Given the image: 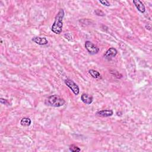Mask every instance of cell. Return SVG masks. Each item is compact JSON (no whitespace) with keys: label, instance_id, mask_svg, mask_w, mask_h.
<instances>
[{"label":"cell","instance_id":"6da1fadb","mask_svg":"<svg viewBox=\"0 0 152 152\" xmlns=\"http://www.w3.org/2000/svg\"><path fill=\"white\" fill-rule=\"evenodd\" d=\"M65 16L64 10L63 8L60 9L56 14L55 20L51 28L52 32L56 34H59L62 32L63 28V19Z\"/></svg>","mask_w":152,"mask_h":152},{"label":"cell","instance_id":"7a4b0ae2","mask_svg":"<svg viewBox=\"0 0 152 152\" xmlns=\"http://www.w3.org/2000/svg\"><path fill=\"white\" fill-rule=\"evenodd\" d=\"M46 102H47V105L56 108L61 107L65 103V101L64 99L56 95L50 96L46 100Z\"/></svg>","mask_w":152,"mask_h":152},{"label":"cell","instance_id":"3957f363","mask_svg":"<svg viewBox=\"0 0 152 152\" xmlns=\"http://www.w3.org/2000/svg\"><path fill=\"white\" fill-rule=\"evenodd\" d=\"M65 84L67 85V87H68L70 89L72 90V91L74 93L75 95H78L80 93V89L78 86L71 79L67 78L64 81Z\"/></svg>","mask_w":152,"mask_h":152},{"label":"cell","instance_id":"277c9868","mask_svg":"<svg viewBox=\"0 0 152 152\" xmlns=\"http://www.w3.org/2000/svg\"><path fill=\"white\" fill-rule=\"evenodd\" d=\"M85 46L86 48V50L91 55L97 54L100 51V49L98 47V46L95 44H93L90 41H86L85 42Z\"/></svg>","mask_w":152,"mask_h":152},{"label":"cell","instance_id":"5b68a950","mask_svg":"<svg viewBox=\"0 0 152 152\" xmlns=\"http://www.w3.org/2000/svg\"><path fill=\"white\" fill-rule=\"evenodd\" d=\"M118 51L114 48H111L107 51L103 55L104 58L108 60H111L113 58L115 57L117 55Z\"/></svg>","mask_w":152,"mask_h":152},{"label":"cell","instance_id":"8992f818","mask_svg":"<svg viewBox=\"0 0 152 152\" xmlns=\"http://www.w3.org/2000/svg\"><path fill=\"white\" fill-rule=\"evenodd\" d=\"M32 41L35 43H36L39 45H45L48 43V41L47 39H46V38L35 36L32 39Z\"/></svg>","mask_w":152,"mask_h":152},{"label":"cell","instance_id":"52a82bcc","mask_svg":"<svg viewBox=\"0 0 152 152\" xmlns=\"http://www.w3.org/2000/svg\"><path fill=\"white\" fill-rule=\"evenodd\" d=\"M134 4L135 5V7L138 10V11H140V13H144L146 11V8L144 5V4L140 0H134L133 1Z\"/></svg>","mask_w":152,"mask_h":152},{"label":"cell","instance_id":"ba28073f","mask_svg":"<svg viewBox=\"0 0 152 152\" xmlns=\"http://www.w3.org/2000/svg\"><path fill=\"white\" fill-rule=\"evenodd\" d=\"M96 114L99 116H102V117H109V116L113 115V112L112 110L105 109L98 111Z\"/></svg>","mask_w":152,"mask_h":152},{"label":"cell","instance_id":"9c48e42d","mask_svg":"<svg viewBox=\"0 0 152 152\" xmlns=\"http://www.w3.org/2000/svg\"><path fill=\"white\" fill-rule=\"evenodd\" d=\"M81 100L86 105H90L93 101V98L88 94L84 93V94L81 96Z\"/></svg>","mask_w":152,"mask_h":152},{"label":"cell","instance_id":"30bf717a","mask_svg":"<svg viewBox=\"0 0 152 152\" xmlns=\"http://www.w3.org/2000/svg\"><path fill=\"white\" fill-rule=\"evenodd\" d=\"M31 123H32L31 120L28 117L23 118L20 121V124L23 127H29Z\"/></svg>","mask_w":152,"mask_h":152},{"label":"cell","instance_id":"8fae6325","mask_svg":"<svg viewBox=\"0 0 152 152\" xmlns=\"http://www.w3.org/2000/svg\"><path fill=\"white\" fill-rule=\"evenodd\" d=\"M89 74H90V76L94 78H101V75L100 74L96 71V70L95 69H91L90 70H89Z\"/></svg>","mask_w":152,"mask_h":152},{"label":"cell","instance_id":"7c38bea8","mask_svg":"<svg viewBox=\"0 0 152 152\" xmlns=\"http://www.w3.org/2000/svg\"><path fill=\"white\" fill-rule=\"evenodd\" d=\"M69 149L70 151H73V152H78V151H81V149L78 146H76L75 144L70 145L69 147Z\"/></svg>","mask_w":152,"mask_h":152},{"label":"cell","instance_id":"4fadbf2b","mask_svg":"<svg viewBox=\"0 0 152 152\" xmlns=\"http://www.w3.org/2000/svg\"><path fill=\"white\" fill-rule=\"evenodd\" d=\"M111 73L112 74H113L115 77H117V78H121V77H122V74H120L119 72H118L117 71H115V70H114V71H113V72H111Z\"/></svg>","mask_w":152,"mask_h":152},{"label":"cell","instance_id":"5bb4252c","mask_svg":"<svg viewBox=\"0 0 152 152\" xmlns=\"http://www.w3.org/2000/svg\"><path fill=\"white\" fill-rule=\"evenodd\" d=\"M99 3H100V4H102L103 6H107V7H109V6H111L109 2L108 1H107V0H103V1H102V0H100Z\"/></svg>","mask_w":152,"mask_h":152},{"label":"cell","instance_id":"9a60e30c","mask_svg":"<svg viewBox=\"0 0 152 152\" xmlns=\"http://www.w3.org/2000/svg\"><path fill=\"white\" fill-rule=\"evenodd\" d=\"M95 13L97 16H105V15L102 11L98 10V9L96 10L95 11Z\"/></svg>","mask_w":152,"mask_h":152},{"label":"cell","instance_id":"2e32d148","mask_svg":"<svg viewBox=\"0 0 152 152\" xmlns=\"http://www.w3.org/2000/svg\"><path fill=\"white\" fill-rule=\"evenodd\" d=\"M0 100L4 101V102H3V103H2V104L6 105V104H7V103H8V101H7V100H6V99H2V98H1V99H0Z\"/></svg>","mask_w":152,"mask_h":152}]
</instances>
